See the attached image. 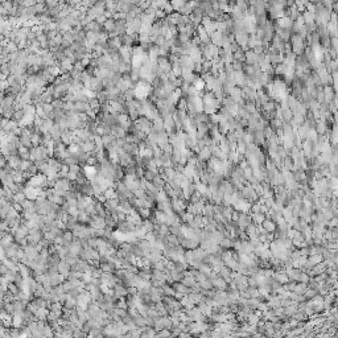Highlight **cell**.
<instances>
[{"label":"cell","instance_id":"cell-43","mask_svg":"<svg viewBox=\"0 0 338 338\" xmlns=\"http://www.w3.org/2000/svg\"><path fill=\"white\" fill-rule=\"evenodd\" d=\"M169 200V197H168V194H167V192L164 190H160L158 192V194H157V197H156V201L158 202V201H168Z\"/></svg>","mask_w":338,"mask_h":338},{"label":"cell","instance_id":"cell-20","mask_svg":"<svg viewBox=\"0 0 338 338\" xmlns=\"http://www.w3.org/2000/svg\"><path fill=\"white\" fill-rule=\"evenodd\" d=\"M104 29L107 32H115V28H116V20L114 19H107V21L103 24Z\"/></svg>","mask_w":338,"mask_h":338},{"label":"cell","instance_id":"cell-1","mask_svg":"<svg viewBox=\"0 0 338 338\" xmlns=\"http://www.w3.org/2000/svg\"><path fill=\"white\" fill-rule=\"evenodd\" d=\"M232 207L238 211L247 213L251 209V205L248 203V201H246V198H240V200H238V201H235L234 203H232Z\"/></svg>","mask_w":338,"mask_h":338},{"label":"cell","instance_id":"cell-41","mask_svg":"<svg viewBox=\"0 0 338 338\" xmlns=\"http://www.w3.org/2000/svg\"><path fill=\"white\" fill-rule=\"evenodd\" d=\"M54 329L53 327L49 325V324H46L45 325V327H44V334H45V337H54Z\"/></svg>","mask_w":338,"mask_h":338},{"label":"cell","instance_id":"cell-8","mask_svg":"<svg viewBox=\"0 0 338 338\" xmlns=\"http://www.w3.org/2000/svg\"><path fill=\"white\" fill-rule=\"evenodd\" d=\"M24 324H25L24 313H13V317H12V326H15V327H23Z\"/></svg>","mask_w":338,"mask_h":338},{"label":"cell","instance_id":"cell-48","mask_svg":"<svg viewBox=\"0 0 338 338\" xmlns=\"http://www.w3.org/2000/svg\"><path fill=\"white\" fill-rule=\"evenodd\" d=\"M316 295H317V293H316L314 289H306L305 293H304V297H305V299H313Z\"/></svg>","mask_w":338,"mask_h":338},{"label":"cell","instance_id":"cell-24","mask_svg":"<svg viewBox=\"0 0 338 338\" xmlns=\"http://www.w3.org/2000/svg\"><path fill=\"white\" fill-rule=\"evenodd\" d=\"M251 218H252V221L255 222L256 225H262V223L264 222V219H266V214H263V213H252Z\"/></svg>","mask_w":338,"mask_h":338},{"label":"cell","instance_id":"cell-14","mask_svg":"<svg viewBox=\"0 0 338 338\" xmlns=\"http://www.w3.org/2000/svg\"><path fill=\"white\" fill-rule=\"evenodd\" d=\"M262 226L266 228L267 232H273V231L276 230V223H275V221H272L271 218H268V219H264V222L262 223Z\"/></svg>","mask_w":338,"mask_h":338},{"label":"cell","instance_id":"cell-21","mask_svg":"<svg viewBox=\"0 0 338 338\" xmlns=\"http://www.w3.org/2000/svg\"><path fill=\"white\" fill-rule=\"evenodd\" d=\"M103 196L107 198V200H111V198H118V192H116V189L115 188H107L106 190L103 192Z\"/></svg>","mask_w":338,"mask_h":338},{"label":"cell","instance_id":"cell-42","mask_svg":"<svg viewBox=\"0 0 338 338\" xmlns=\"http://www.w3.org/2000/svg\"><path fill=\"white\" fill-rule=\"evenodd\" d=\"M155 176H156V173H153L152 171H150V169H145V172H144V178H145L147 181H150V182L153 181Z\"/></svg>","mask_w":338,"mask_h":338},{"label":"cell","instance_id":"cell-45","mask_svg":"<svg viewBox=\"0 0 338 338\" xmlns=\"http://www.w3.org/2000/svg\"><path fill=\"white\" fill-rule=\"evenodd\" d=\"M77 206H78L79 210H84V209L89 206V203L86 202V200H84V197H83V198H81V200H78V205Z\"/></svg>","mask_w":338,"mask_h":338},{"label":"cell","instance_id":"cell-39","mask_svg":"<svg viewBox=\"0 0 338 338\" xmlns=\"http://www.w3.org/2000/svg\"><path fill=\"white\" fill-rule=\"evenodd\" d=\"M139 213H140V215L143 219H150V215H151V211H150V209H147V207H141V209H137Z\"/></svg>","mask_w":338,"mask_h":338},{"label":"cell","instance_id":"cell-44","mask_svg":"<svg viewBox=\"0 0 338 338\" xmlns=\"http://www.w3.org/2000/svg\"><path fill=\"white\" fill-rule=\"evenodd\" d=\"M79 211H81V210L78 209V206H70V207H69V211H67V213H69V214H70L72 217H78Z\"/></svg>","mask_w":338,"mask_h":338},{"label":"cell","instance_id":"cell-2","mask_svg":"<svg viewBox=\"0 0 338 338\" xmlns=\"http://www.w3.org/2000/svg\"><path fill=\"white\" fill-rule=\"evenodd\" d=\"M90 226L94 227V228H104V227L107 226L106 218H104V217H101V215H94V217L91 218Z\"/></svg>","mask_w":338,"mask_h":338},{"label":"cell","instance_id":"cell-34","mask_svg":"<svg viewBox=\"0 0 338 338\" xmlns=\"http://www.w3.org/2000/svg\"><path fill=\"white\" fill-rule=\"evenodd\" d=\"M171 4H172V7H173V9H176V11H180V9L185 6V0H172L171 2Z\"/></svg>","mask_w":338,"mask_h":338},{"label":"cell","instance_id":"cell-33","mask_svg":"<svg viewBox=\"0 0 338 338\" xmlns=\"http://www.w3.org/2000/svg\"><path fill=\"white\" fill-rule=\"evenodd\" d=\"M200 284H201V287H202V289H205V291H210L211 288L214 287V285H213V281L209 279V277H206L205 280H202Z\"/></svg>","mask_w":338,"mask_h":338},{"label":"cell","instance_id":"cell-47","mask_svg":"<svg viewBox=\"0 0 338 338\" xmlns=\"http://www.w3.org/2000/svg\"><path fill=\"white\" fill-rule=\"evenodd\" d=\"M78 175L79 173H76V172H69L67 173V176H66V178H69V180H70L72 182H76L77 181V178H78Z\"/></svg>","mask_w":338,"mask_h":338},{"label":"cell","instance_id":"cell-31","mask_svg":"<svg viewBox=\"0 0 338 338\" xmlns=\"http://www.w3.org/2000/svg\"><path fill=\"white\" fill-rule=\"evenodd\" d=\"M194 87H196V90H198V91H201V90H203V89L206 87V82H205V79H201V78H197L196 81H194Z\"/></svg>","mask_w":338,"mask_h":338},{"label":"cell","instance_id":"cell-7","mask_svg":"<svg viewBox=\"0 0 338 338\" xmlns=\"http://www.w3.org/2000/svg\"><path fill=\"white\" fill-rule=\"evenodd\" d=\"M57 267H58V272H59V273H62V275H63V276H66V277L69 276V273H70V271H72V266L69 264V263H67L66 260H63V259L58 263Z\"/></svg>","mask_w":338,"mask_h":338},{"label":"cell","instance_id":"cell-46","mask_svg":"<svg viewBox=\"0 0 338 338\" xmlns=\"http://www.w3.org/2000/svg\"><path fill=\"white\" fill-rule=\"evenodd\" d=\"M42 107H44V110H45L46 114H52L54 111V106L52 103H42Z\"/></svg>","mask_w":338,"mask_h":338},{"label":"cell","instance_id":"cell-23","mask_svg":"<svg viewBox=\"0 0 338 338\" xmlns=\"http://www.w3.org/2000/svg\"><path fill=\"white\" fill-rule=\"evenodd\" d=\"M239 264H240L239 260H238V259H234V258H231L230 260H227V262L225 263V266L230 268L231 271H238V268H239Z\"/></svg>","mask_w":338,"mask_h":338},{"label":"cell","instance_id":"cell-15","mask_svg":"<svg viewBox=\"0 0 338 338\" xmlns=\"http://www.w3.org/2000/svg\"><path fill=\"white\" fill-rule=\"evenodd\" d=\"M248 36L246 32H240V33H236V42L239 44L240 46H246L247 42H248Z\"/></svg>","mask_w":338,"mask_h":338},{"label":"cell","instance_id":"cell-36","mask_svg":"<svg viewBox=\"0 0 338 338\" xmlns=\"http://www.w3.org/2000/svg\"><path fill=\"white\" fill-rule=\"evenodd\" d=\"M33 165V161L32 160H23L21 164H20V168L19 169H21L23 172H27L29 171V168H31Z\"/></svg>","mask_w":338,"mask_h":338},{"label":"cell","instance_id":"cell-57","mask_svg":"<svg viewBox=\"0 0 338 338\" xmlns=\"http://www.w3.org/2000/svg\"><path fill=\"white\" fill-rule=\"evenodd\" d=\"M329 225H330V226H337V225H338V221H337V219H332Z\"/></svg>","mask_w":338,"mask_h":338},{"label":"cell","instance_id":"cell-10","mask_svg":"<svg viewBox=\"0 0 338 338\" xmlns=\"http://www.w3.org/2000/svg\"><path fill=\"white\" fill-rule=\"evenodd\" d=\"M273 280H276V281H279L280 284H287L288 281H289V277H288V275L285 273V271H277L273 273Z\"/></svg>","mask_w":338,"mask_h":338},{"label":"cell","instance_id":"cell-18","mask_svg":"<svg viewBox=\"0 0 338 338\" xmlns=\"http://www.w3.org/2000/svg\"><path fill=\"white\" fill-rule=\"evenodd\" d=\"M210 318L213 322H215V324H221V322H226L227 321V316L225 314V313H218V314H211L210 316Z\"/></svg>","mask_w":338,"mask_h":338},{"label":"cell","instance_id":"cell-49","mask_svg":"<svg viewBox=\"0 0 338 338\" xmlns=\"http://www.w3.org/2000/svg\"><path fill=\"white\" fill-rule=\"evenodd\" d=\"M9 272V268L4 264V263H2V264H0V275L2 276H6L7 273Z\"/></svg>","mask_w":338,"mask_h":338},{"label":"cell","instance_id":"cell-13","mask_svg":"<svg viewBox=\"0 0 338 338\" xmlns=\"http://www.w3.org/2000/svg\"><path fill=\"white\" fill-rule=\"evenodd\" d=\"M198 158H200L201 161L211 158V148H210V147H203V148H201V152L198 153Z\"/></svg>","mask_w":338,"mask_h":338},{"label":"cell","instance_id":"cell-26","mask_svg":"<svg viewBox=\"0 0 338 338\" xmlns=\"http://www.w3.org/2000/svg\"><path fill=\"white\" fill-rule=\"evenodd\" d=\"M322 260H324V256H322V255H317V254H314V255H310V258L308 259V262H309L312 266L318 264V263H321Z\"/></svg>","mask_w":338,"mask_h":338},{"label":"cell","instance_id":"cell-38","mask_svg":"<svg viewBox=\"0 0 338 338\" xmlns=\"http://www.w3.org/2000/svg\"><path fill=\"white\" fill-rule=\"evenodd\" d=\"M219 258L223 260V262H227V260H230L231 258H232V252L231 251H228V250H226V251H221V255H219Z\"/></svg>","mask_w":338,"mask_h":338},{"label":"cell","instance_id":"cell-11","mask_svg":"<svg viewBox=\"0 0 338 338\" xmlns=\"http://www.w3.org/2000/svg\"><path fill=\"white\" fill-rule=\"evenodd\" d=\"M213 285H214L215 288H218V289H223V291H226L227 289V284L228 283L223 279L222 276H217L215 279H213Z\"/></svg>","mask_w":338,"mask_h":338},{"label":"cell","instance_id":"cell-51","mask_svg":"<svg viewBox=\"0 0 338 338\" xmlns=\"http://www.w3.org/2000/svg\"><path fill=\"white\" fill-rule=\"evenodd\" d=\"M310 150H312V148H310V140H306V141L304 143V152L306 153L308 156L310 155Z\"/></svg>","mask_w":338,"mask_h":338},{"label":"cell","instance_id":"cell-53","mask_svg":"<svg viewBox=\"0 0 338 338\" xmlns=\"http://www.w3.org/2000/svg\"><path fill=\"white\" fill-rule=\"evenodd\" d=\"M256 309H259L262 312H266L268 309V304H267V302H259L258 306H256Z\"/></svg>","mask_w":338,"mask_h":338},{"label":"cell","instance_id":"cell-40","mask_svg":"<svg viewBox=\"0 0 338 338\" xmlns=\"http://www.w3.org/2000/svg\"><path fill=\"white\" fill-rule=\"evenodd\" d=\"M192 9H193V6L190 3L189 4H185V6H184L181 9H180V13L181 15H185V16H188L189 13H192Z\"/></svg>","mask_w":338,"mask_h":338},{"label":"cell","instance_id":"cell-52","mask_svg":"<svg viewBox=\"0 0 338 338\" xmlns=\"http://www.w3.org/2000/svg\"><path fill=\"white\" fill-rule=\"evenodd\" d=\"M299 281L300 283H308V281H309V276H308V273L301 272L300 273V277H299Z\"/></svg>","mask_w":338,"mask_h":338},{"label":"cell","instance_id":"cell-27","mask_svg":"<svg viewBox=\"0 0 338 338\" xmlns=\"http://www.w3.org/2000/svg\"><path fill=\"white\" fill-rule=\"evenodd\" d=\"M67 151L72 153V155H78L79 152H81L82 150H81V145H79V144H77V143H72L70 145L67 147Z\"/></svg>","mask_w":338,"mask_h":338},{"label":"cell","instance_id":"cell-4","mask_svg":"<svg viewBox=\"0 0 338 338\" xmlns=\"http://www.w3.org/2000/svg\"><path fill=\"white\" fill-rule=\"evenodd\" d=\"M23 192L25 193V196L28 200H36L38 197V192H40V188H34V186H31V185H27L25 188L23 189Z\"/></svg>","mask_w":338,"mask_h":338},{"label":"cell","instance_id":"cell-37","mask_svg":"<svg viewBox=\"0 0 338 338\" xmlns=\"http://www.w3.org/2000/svg\"><path fill=\"white\" fill-rule=\"evenodd\" d=\"M279 25L283 28V29H285V28H289L292 25V21H291V19L289 17H283L279 20Z\"/></svg>","mask_w":338,"mask_h":338},{"label":"cell","instance_id":"cell-35","mask_svg":"<svg viewBox=\"0 0 338 338\" xmlns=\"http://www.w3.org/2000/svg\"><path fill=\"white\" fill-rule=\"evenodd\" d=\"M8 291L11 292V293H13L15 296H16L17 293H19L20 291H21V288H20V287L16 284V283L13 281V283H8Z\"/></svg>","mask_w":338,"mask_h":338},{"label":"cell","instance_id":"cell-55","mask_svg":"<svg viewBox=\"0 0 338 338\" xmlns=\"http://www.w3.org/2000/svg\"><path fill=\"white\" fill-rule=\"evenodd\" d=\"M251 211H252V213H260V203L256 202L255 205H252V206H251Z\"/></svg>","mask_w":338,"mask_h":338},{"label":"cell","instance_id":"cell-17","mask_svg":"<svg viewBox=\"0 0 338 338\" xmlns=\"http://www.w3.org/2000/svg\"><path fill=\"white\" fill-rule=\"evenodd\" d=\"M167 242L169 243V246H171V247H177V246L181 245V242H180V239H178V236L177 235H173V234H168L167 235Z\"/></svg>","mask_w":338,"mask_h":338},{"label":"cell","instance_id":"cell-6","mask_svg":"<svg viewBox=\"0 0 338 338\" xmlns=\"http://www.w3.org/2000/svg\"><path fill=\"white\" fill-rule=\"evenodd\" d=\"M112 289H114V295H115L118 299L128 296V289H127V287L124 285V284H116L115 287L112 288Z\"/></svg>","mask_w":338,"mask_h":338},{"label":"cell","instance_id":"cell-29","mask_svg":"<svg viewBox=\"0 0 338 338\" xmlns=\"http://www.w3.org/2000/svg\"><path fill=\"white\" fill-rule=\"evenodd\" d=\"M219 246H221L222 248H230V247H234V243H232L231 238L225 236V238H223V239L219 242Z\"/></svg>","mask_w":338,"mask_h":338},{"label":"cell","instance_id":"cell-28","mask_svg":"<svg viewBox=\"0 0 338 338\" xmlns=\"http://www.w3.org/2000/svg\"><path fill=\"white\" fill-rule=\"evenodd\" d=\"M161 288H162L164 295H167V296H175V295H176V289H175V288H173V285H172V287H169V285L167 284V283H165V284H164Z\"/></svg>","mask_w":338,"mask_h":338},{"label":"cell","instance_id":"cell-32","mask_svg":"<svg viewBox=\"0 0 338 338\" xmlns=\"http://www.w3.org/2000/svg\"><path fill=\"white\" fill-rule=\"evenodd\" d=\"M143 228L147 232H150V231H153L155 230V225H153V222L151 219H144L143 222Z\"/></svg>","mask_w":338,"mask_h":338},{"label":"cell","instance_id":"cell-9","mask_svg":"<svg viewBox=\"0 0 338 338\" xmlns=\"http://www.w3.org/2000/svg\"><path fill=\"white\" fill-rule=\"evenodd\" d=\"M59 67H61V74L62 73H65V72H72L73 70V67H74V62L72 61L70 58H63L61 63H58Z\"/></svg>","mask_w":338,"mask_h":338},{"label":"cell","instance_id":"cell-5","mask_svg":"<svg viewBox=\"0 0 338 338\" xmlns=\"http://www.w3.org/2000/svg\"><path fill=\"white\" fill-rule=\"evenodd\" d=\"M90 90L95 93H101L103 90V82L102 79H99L98 77H93L90 79Z\"/></svg>","mask_w":338,"mask_h":338},{"label":"cell","instance_id":"cell-54","mask_svg":"<svg viewBox=\"0 0 338 338\" xmlns=\"http://www.w3.org/2000/svg\"><path fill=\"white\" fill-rule=\"evenodd\" d=\"M263 110H266V111H272L273 110V103L271 102H267L263 104Z\"/></svg>","mask_w":338,"mask_h":338},{"label":"cell","instance_id":"cell-19","mask_svg":"<svg viewBox=\"0 0 338 338\" xmlns=\"http://www.w3.org/2000/svg\"><path fill=\"white\" fill-rule=\"evenodd\" d=\"M152 182H153V185H155L156 188H158V189H160V190H162V189L165 188V185H167V181H165V180H162L160 175H156V176H155V178H153V181H152Z\"/></svg>","mask_w":338,"mask_h":338},{"label":"cell","instance_id":"cell-25","mask_svg":"<svg viewBox=\"0 0 338 338\" xmlns=\"http://www.w3.org/2000/svg\"><path fill=\"white\" fill-rule=\"evenodd\" d=\"M25 200H27V196H25V193H24L23 190L21 192H17V193H15V194H13V202L23 203Z\"/></svg>","mask_w":338,"mask_h":338},{"label":"cell","instance_id":"cell-3","mask_svg":"<svg viewBox=\"0 0 338 338\" xmlns=\"http://www.w3.org/2000/svg\"><path fill=\"white\" fill-rule=\"evenodd\" d=\"M119 54H120V57H122L123 61L131 62V59H132V49L128 46V45H122V48L119 49Z\"/></svg>","mask_w":338,"mask_h":338},{"label":"cell","instance_id":"cell-16","mask_svg":"<svg viewBox=\"0 0 338 338\" xmlns=\"http://www.w3.org/2000/svg\"><path fill=\"white\" fill-rule=\"evenodd\" d=\"M91 218L93 217L90 214H87L84 210H81V211H79V214H78V221L81 222V223H83V225H84V223H89V225H90Z\"/></svg>","mask_w":338,"mask_h":338},{"label":"cell","instance_id":"cell-12","mask_svg":"<svg viewBox=\"0 0 338 338\" xmlns=\"http://www.w3.org/2000/svg\"><path fill=\"white\" fill-rule=\"evenodd\" d=\"M292 45H293V52H295L296 54H300L302 52V48H304V45H302V40H301L300 36H295V37H293Z\"/></svg>","mask_w":338,"mask_h":338},{"label":"cell","instance_id":"cell-56","mask_svg":"<svg viewBox=\"0 0 338 338\" xmlns=\"http://www.w3.org/2000/svg\"><path fill=\"white\" fill-rule=\"evenodd\" d=\"M302 330H304V327H300V329H295L293 332H291V333H289V334H288V336L291 337V336H297V334H301V333H302Z\"/></svg>","mask_w":338,"mask_h":338},{"label":"cell","instance_id":"cell-22","mask_svg":"<svg viewBox=\"0 0 338 338\" xmlns=\"http://www.w3.org/2000/svg\"><path fill=\"white\" fill-rule=\"evenodd\" d=\"M49 308H38L37 312L34 313L37 317H38V320H46L48 318V314H49Z\"/></svg>","mask_w":338,"mask_h":338},{"label":"cell","instance_id":"cell-30","mask_svg":"<svg viewBox=\"0 0 338 338\" xmlns=\"http://www.w3.org/2000/svg\"><path fill=\"white\" fill-rule=\"evenodd\" d=\"M308 289L306 288V283H300V284H295V289H293L292 292H296V293H299V295H304L305 291Z\"/></svg>","mask_w":338,"mask_h":338},{"label":"cell","instance_id":"cell-50","mask_svg":"<svg viewBox=\"0 0 338 338\" xmlns=\"http://www.w3.org/2000/svg\"><path fill=\"white\" fill-rule=\"evenodd\" d=\"M34 7H36L37 13H44V12H45V11H44V9H45V4H44V3H37Z\"/></svg>","mask_w":338,"mask_h":338}]
</instances>
